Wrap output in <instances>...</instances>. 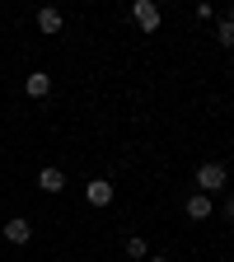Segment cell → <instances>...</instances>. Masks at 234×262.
<instances>
[{
	"instance_id": "8",
	"label": "cell",
	"mask_w": 234,
	"mask_h": 262,
	"mask_svg": "<svg viewBox=\"0 0 234 262\" xmlns=\"http://www.w3.org/2000/svg\"><path fill=\"white\" fill-rule=\"evenodd\" d=\"M38 28H42V33H61V10L42 5V10H38Z\"/></svg>"
},
{
	"instance_id": "2",
	"label": "cell",
	"mask_w": 234,
	"mask_h": 262,
	"mask_svg": "<svg viewBox=\"0 0 234 262\" xmlns=\"http://www.w3.org/2000/svg\"><path fill=\"white\" fill-rule=\"evenodd\" d=\"M131 19H136L145 33H155V28L164 24V14H159V5H155V0H136V5H131Z\"/></svg>"
},
{
	"instance_id": "5",
	"label": "cell",
	"mask_w": 234,
	"mask_h": 262,
	"mask_svg": "<svg viewBox=\"0 0 234 262\" xmlns=\"http://www.w3.org/2000/svg\"><path fill=\"white\" fill-rule=\"evenodd\" d=\"M183 211H187V220H206L216 206H211V196H206V192H192L187 202H183Z\"/></svg>"
},
{
	"instance_id": "1",
	"label": "cell",
	"mask_w": 234,
	"mask_h": 262,
	"mask_svg": "<svg viewBox=\"0 0 234 262\" xmlns=\"http://www.w3.org/2000/svg\"><path fill=\"white\" fill-rule=\"evenodd\" d=\"M197 192H206V196H225V187H229V169L225 164H216V159H206L202 169H197Z\"/></svg>"
},
{
	"instance_id": "6",
	"label": "cell",
	"mask_w": 234,
	"mask_h": 262,
	"mask_svg": "<svg viewBox=\"0 0 234 262\" xmlns=\"http://www.w3.org/2000/svg\"><path fill=\"white\" fill-rule=\"evenodd\" d=\"M38 187H42L47 196H56V192H66V173L47 164V169H38Z\"/></svg>"
},
{
	"instance_id": "12",
	"label": "cell",
	"mask_w": 234,
	"mask_h": 262,
	"mask_svg": "<svg viewBox=\"0 0 234 262\" xmlns=\"http://www.w3.org/2000/svg\"><path fill=\"white\" fill-rule=\"evenodd\" d=\"M150 262H169V257H159V253H155V257H150Z\"/></svg>"
},
{
	"instance_id": "7",
	"label": "cell",
	"mask_w": 234,
	"mask_h": 262,
	"mask_svg": "<svg viewBox=\"0 0 234 262\" xmlns=\"http://www.w3.org/2000/svg\"><path fill=\"white\" fill-rule=\"evenodd\" d=\"M24 94H28V98H47V94H52V75H47V71H33V75L24 80Z\"/></svg>"
},
{
	"instance_id": "9",
	"label": "cell",
	"mask_w": 234,
	"mask_h": 262,
	"mask_svg": "<svg viewBox=\"0 0 234 262\" xmlns=\"http://www.w3.org/2000/svg\"><path fill=\"white\" fill-rule=\"evenodd\" d=\"M216 42H220V47H234V14H225V19H220V28H216Z\"/></svg>"
},
{
	"instance_id": "11",
	"label": "cell",
	"mask_w": 234,
	"mask_h": 262,
	"mask_svg": "<svg viewBox=\"0 0 234 262\" xmlns=\"http://www.w3.org/2000/svg\"><path fill=\"white\" fill-rule=\"evenodd\" d=\"M220 215H225V220L234 225V192H225V202H220Z\"/></svg>"
},
{
	"instance_id": "4",
	"label": "cell",
	"mask_w": 234,
	"mask_h": 262,
	"mask_svg": "<svg viewBox=\"0 0 234 262\" xmlns=\"http://www.w3.org/2000/svg\"><path fill=\"white\" fill-rule=\"evenodd\" d=\"M84 196H89V206H113V183L108 178H89L84 183Z\"/></svg>"
},
{
	"instance_id": "10",
	"label": "cell",
	"mask_w": 234,
	"mask_h": 262,
	"mask_svg": "<svg viewBox=\"0 0 234 262\" xmlns=\"http://www.w3.org/2000/svg\"><path fill=\"white\" fill-rule=\"evenodd\" d=\"M126 257H136V262H145V257H150V244L131 234V239H126Z\"/></svg>"
},
{
	"instance_id": "3",
	"label": "cell",
	"mask_w": 234,
	"mask_h": 262,
	"mask_svg": "<svg viewBox=\"0 0 234 262\" xmlns=\"http://www.w3.org/2000/svg\"><path fill=\"white\" fill-rule=\"evenodd\" d=\"M0 234H5L10 244H19V248H24V244L33 239V220H24V215H14V220H5V225H0Z\"/></svg>"
}]
</instances>
